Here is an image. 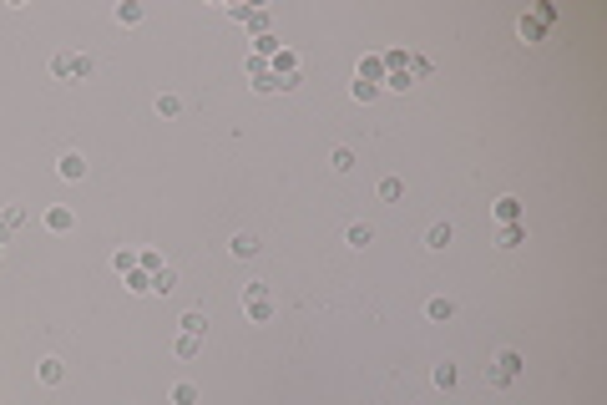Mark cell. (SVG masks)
I'll return each mask as SVG.
<instances>
[{"label": "cell", "mask_w": 607, "mask_h": 405, "mask_svg": "<svg viewBox=\"0 0 607 405\" xmlns=\"http://www.w3.org/2000/svg\"><path fill=\"white\" fill-rule=\"evenodd\" d=\"M92 66H97V61L86 56V51H61V56H51V76H56V81H86V76H92Z\"/></svg>", "instance_id": "1"}, {"label": "cell", "mask_w": 607, "mask_h": 405, "mask_svg": "<svg viewBox=\"0 0 607 405\" xmlns=\"http://www.w3.org/2000/svg\"><path fill=\"white\" fill-rule=\"evenodd\" d=\"M522 365H527V360L516 355V350H501V355H496L491 365H486V385H496V390L516 385V375H522Z\"/></svg>", "instance_id": "2"}, {"label": "cell", "mask_w": 607, "mask_h": 405, "mask_svg": "<svg viewBox=\"0 0 607 405\" xmlns=\"http://www.w3.org/2000/svg\"><path fill=\"white\" fill-rule=\"evenodd\" d=\"M243 314L253 319V325H269V319H273V299H269V284L264 279L243 284Z\"/></svg>", "instance_id": "3"}, {"label": "cell", "mask_w": 607, "mask_h": 405, "mask_svg": "<svg viewBox=\"0 0 607 405\" xmlns=\"http://www.w3.org/2000/svg\"><path fill=\"white\" fill-rule=\"evenodd\" d=\"M56 173L66 178V183H81V178H86V157H81V152H61V162H56Z\"/></svg>", "instance_id": "4"}, {"label": "cell", "mask_w": 607, "mask_h": 405, "mask_svg": "<svg viewBox=\"0 0 607 405\" xmlns=\"http://www.w3.org/2000/svg\"><path fill=\"white\" fill-rule=\"evenodd\" d=\"M36 375H41V385H61V380H66V365H61L56 355H46V360L36 365Z\"/></svg>", "instance_id": "5"}, {"label": "cell", "mask_w": 607, "mask_h": 405, "mask_svg": "<svg viewBox=\"0 0 607 405\" xmlns=\"http://www.w3.org/2000/svg\"><path fill=\"white\" fill-rule=\"evenodd\" d=\"M172 355H178V360H198L203 355V334H178V339H172Z\"/></svg>", "instance_id": "6"}, {"label": "cell", "mask_w": 607, "mask_h": 405, "mask_svg": "<svg viewBox=\"0 0 607 405\" xmlns=\"http://www.w3.org/2000/svg\"><path fill=\"white\" fill-rule=\"evenodd\" d=\"M355 81H375V87H380V81H385V61H380V56H359Z\"/></svg>", "instance_id": "7"}, {"label": "cell", "mask_w": 607, "mask_h": 405, "mask_svg": "<svg viewBox=\"0 0 607 405\" xmlns=\"http://www.w3.org/2000/svg\"><path fill=\"white\" fill-rule=\"evenodd\" d=\"M496 223H522V198H496Z\"/></svg>", "instance_id": "8"}, {"label": "cell", "mask_w": 607, "mask_h": 405, "mask_svg": "<svg viewBox=\"0 0 607 405\" xmlns=\"http://www.w3.org/2000/svg\"><path fill=\"white\" fill-rule=\"evenodd\" d=\"M228 248H233V259H253V253L264 248V243H258L253 233H233V239H228Z\"/></svg>", "instance_id": "9"}, {"label": "cell", "mask_w": 607, "mask_h": 405, "mask_svg": "<svg viewBox=\"0 0 607 405\" xmlns=\"http://www.w3.org/2000/svg\"><path fill=\"white\" fill-rule=\"evenodd\" d=\"M142 15H147V10L137 6V0H122V6L112 10V20H117V26H142Z\"/></svg>", "instance_id": "10"}, {"label": "cell", "mask_w": 607, "mask_h": 405, "mask_svg": "<svg viewBox=\"0 0 607 405\" xmlns=\"http://www.w3.org/2000/svg\"><path fill=\"white\" fill-rule=\"evenodd\" d=\"M496 243H501V248L527 243V223H501V228H496Z\"/></svg>", "instance_id": "11"}, {"label": "cell", "mask_w": 607, "mask_h": 405, "mask_svg": "<svg viewBox=\"0 0 607 405\" xmlns=\"http://www.w3.org/2000/svg\"><path fill=\"white\" fill-rule=\"evenodd\" d=\"M430 380H436V390H455V385H461V370H455L450 360H445V365L430 370Z\"/></svg>", "instance_id": "12"}, {"label": "cell", "mask_w": 607, "mask_h": 405, "mask_svg": "<svg viewBox=\"0 0 607 405\" xmlns=\"http://www.w3.org/2000/svg\"><path fill=\"white\" fill-rule=\"evenodd\" d=\"M516 36H522V41H547V26H541L536 15H522V20H516Z\"/></svg>", "instance_id": "13"}, {"label": "cell", "mask_w": 607, "mask_h": 405, "mask_svg": "<svg viewBox=\"0 0 607 405\" xmlns=\"http://www.w3.org/2000/svg\"><path fill=\"white\" fill-rule=\"evenodd\" d=\"M203 400V390L192 385V380H178V385H172V405H198Z\"/></svg>", "instance_id": "14"}, {"label": "cell", "mask_w": 607, "mask_h": 405, "mask_svg": "<svg viewBox=\"0 0 607 405\" xmlns=\"http://www.w3.org/2000/svg\"><path fill=\"white\" fill-rule=\"evenodd\" d=\"M172 289H178V269H157V273H152V294H172Z\"/></svg>", "instance_id": "15"}, {"label": "cell", "mask_w": 607, "mask_h": 405, "mask_svg": "<svg viewBox=\"0 0 607 405\" xmlns=\"http://www.w3.org/2000/svg\"><path fill=\"white\" fill-rule=\"evenodd\" d=\"M243 26H248L253 36H269V26H273V15H269V10H253V6H248V15H243Z\"/></svg>", "instance_id": "16"}, {"label": "cell", "mask_w": 607, "mask_h": 405, "mask_svg": "<svg viewBox=\"0 0 607 405\" xmlns=\"http://www.w3.org/2000/svg\"><path fill=\"white\" fill-rule=\"evenodd\" d=\"M278 51H284V46H278V36H273V31H269V36H258V41H253V56H258V61H273Z\"/></svg>", "instance_id": "17"}, {"label": "cell", "mask_w": 607, "mask_h": 405, "mask_svg": "<svg viewBox=\"0 0 607 405\" xmlns=\"http://www.w3.org/2000/svg\"><path fill=\"white\" fill-rule=\"evenodd\" d=\"M269 71H273V76H294V71H299V56H294V51H278V56L269 61Z\"/></svg>", "instance_id": "18"}, {"label": "cell", "mask_w": 607, "mask_h": 405, "mask_svg": "<svg viewBox=\"0 0 607 405\" xmlns=\"http://www.w3.org/2000/svg\"><path fill=\"white\" fill-rule=\"evenodd\" d=\"M178 325H183V334H208V314H203V309H187Z\"/></svg>", "instance_id": "19"}, {"label": "cell", "mask_w": 607, "mask_h": 405, "mask_svg": "<svg viewBox=\"0 0 607 405\" xmlns=\"http://www.w3.org/2000/svg\"><path fill=\"white\" fill-rule=\"evenodd\" d=\"M71 223H76V218H71V208H46V228H51V233H66Z\"/></svg>", "instance_id": "20"}, {"label": "cell", "mask_w": 607, "mask_h": 405, "mask_svg": "<svg viewBox=\"0 0 607 405\" xmlns=\"http://www.w3.org/2000/svg\"><path fill=\"white\" fill-rule=\"evenodd\" d=\"M344 239H350V248H364V243H375V228H370V223H350Z\"/></svg>", "instance_id": "21"}, {"label": "cell", "mask_w": 607, "mask_h": 405, "mask_svg": "<svg viewBox=\"0 0 607 405\" xmlns=\"http://www.w3.org/2000/svg\"><path fill=\"white\" fill-rule=\"evenodd\" d=\"M405 198V183L400 178H380V203H400Z\"/></svg>", "instance_id": "22"}, {"label": "cell", "mask_w": 607, "mask_h": 405, "mask_svg": "<svg viewBox=\"0 0 607 405\" xmlns=\"http://www.w3.org/2000/svg\"><path fill=\"white\" fill-rule=\"evenodd\" d=\"M450 239H455V228H450V223H436V228L425 233V248H445Z\"/></svg>", "instance_id": "23"}, {"label": "cell", "mask_w": 607, "mask_h": 405, "mask_svg": "<svg viewBox=\"0 0 607 405\" xmlns=\"http://www.w3.org/2000/svg\"><path fill=\"white\" fill-rule=\"evenodd\" d=\"M183 112V97H172V92H157V117H178Z\"/></svg>", "instance_id": "24"}, {"label": "cell", "mask_w": 607, "mask_h": 405, "mask_svg": "<svg viewBox=\"0 0 607 405\" xmlns=\"http://www.w3.org/2000/svg\"><path fill=\"white\" fill-rule=\"evenodd\" d=\"M415 81H410V71H385V92H410Z\"/></svg>", "instance_id": "25"}, {"label": "cell", "mask_w": 607, "mask_h": 405, "mask_svg": "<svg viewBox=\"0 0 607 405\" xmlns=\"http://www.w3.org/2000/svg\"><path fill=\"white\" fill-rule=\"evenodd\" d=\"M112 269H117L122 279H127V273L137 269V253H132V248H122V253H112Z\"/></svg>", "instance_id": "26"}, {"label": "cell", "mask_w": 607, "mask_h": 405, "mask_svg": "<svg viewBox=\"0 0 607 405\" xmlns=\"http://www.w3.org/2000/svg\"><path fill=\"white\" fill-rule=\"evenodd\" d=\"M127 289H132V294H152V273L132 269V273H127Z\"/></svg>", "instance_id": "27"}, {"label": "cell", "mask_w": 607, "mask_h": 405, "mask_svg": "<svg viewBox=\"0 0 607 405\" xmlns=\"http://www.w3.org/2000/svg\"><path fill=\"white\" fill-rule=\"evenodd\" d=\"M137 269H142V273H157V269H162V253H157V248L137 253Z\"/></svg>", "instance_id": "28"}, {"label": "cell", "mask_w": 607, "mask_h": 405, "mask_svg": "<svg viewBox=\"0 0 607 405\" xmlns=\"http://www.w3.org/2000/svg\"><path fill=\"white\" fill-rule=\"evenodd\" d=\"M350 97H355V101H375V97H380V87H375V81H355V87H350Z\"/></svg>", "instance_id": "29"}, {"label": "cell", "mask_w": 607, "mask_h": 405, "mask_svg": "<svg viewBox=\"0 0 607 405\" xmlns=\"http://www.w3.org/2000/svg\"><path fill=\"white\" fill-rule=\"evenodd\" d=\"M334 173H350V167H355V152H350V147H334Z\"/></svg>", "instance_id": "30"}, {"label": "cell", "mask_w": 607, "mask_h": 405, "mask_svg": "<svg viewBox=\"0 0 607 405\" xmlns=\"http://www.w3.org/2000/svg\"><path fill=\"white\" fill-rule=\"evenodd\" d=\"M425 314H430V319H450V314H455V304H450V299H430V304H425Z\"/></svg>", "instance_id": "31"}, {"label": "cell", "mask_w": 607, "mask_h": 405, "mask_svg": "<svg viewBox=\"0 0 607 405\" xmlns=\"http://www.w3.org/2000/svg\"><path fill=\"white\" fill-rule=\"evenodd\" d=\"M253 92H258V97H269V92H278V76H273V71H264V76H253Z\"/></svg>", "instance_id": "32"}, {"label": "cell", "mask_w": 607, "mask_h": 405, "mask_svg": "<svg viewBox=\"0 0 607 405\" xmlns=\"http://www.w3.org/2000/svg\"><path fill=\"white\" fill-rule=\"evenodd\" d=\"M405 71H410V81H415V76H430V56H410Z\"/></svg>", "instance_id": "33"}, {"label": "cell", "mask_w": 607, "mask_h": 405, "mask_svg": "<svg viewBox=\"0 0 607 405\" xmlns=\"http://www.w3.org/2000/svg\"><path fill=\"white\" fill-rule=\"evenodd\" d=\"M0 218H6V223H10V228H20V223H26V208H20V203H10V208H6V213H0Z\"/></svg>", "instance_id": "34"}, {"label": "cell", "mask_w": 607, "mask_h": 405, "mask_svg": "<svg viewBox=\"0 0 607 405\" xmlns=\"http://www.w3.org/2000/svg\"><path fill=\"white\" fill-rule=\"evenodd\" d=\"M10 233H15V228H10L6 218H0V243H6V239H10Z\"/></svg>", "instance_id": "35"}, {"label": "cell", "mask_w": 607, "mask_h": 405, "mask_svg": "<svg viewBox=\"0 0 607 405\" xmlns=\"http://www.w3.org/2000/svg\"><path fill=\"white\" fill-rule=\"evenodd\" d=\"M0 248H6V243H0Z\"/></svg>", "instance_id": "36"}]
</instances>
